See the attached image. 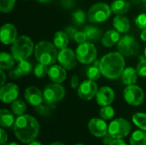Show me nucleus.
<instances>
[{
    "mask_svg": "<svg viewBox=\"0 0 146 145\" xmlns=\"http://www.w3.org/2000/svg\"><path fill=\"white\" fill-rule=\"evenodd\" d=\"M14 132L21 143L30 144L38 137L39 125L34 117L29 115H21L15 120Z\"/></svg>",
    "mask_w": 146,
    "mask_h": 145,
    "instance_id": "nucleus-1",
    "label": "nucleus"
},
{
    "mask_svg": "<svg viewBox=\"0 0 146 145\" xmlns=\"http://www.w3.org/2000/svg\"><path fill=\"white\" fill-rule=\"evenodd\" d=\"M102 74L109 79H116L125 69L124 56L120 52H110L100 60Z\"/></svg>",
    "mask_w": 146,
    "mask_h": 145,
    "instance_id": "nucleus-2",
    "label": "nucleus"
},
{
    "mask_svg": "<svg viewBox=\"0 0 146 145\" xmlns=\"http://www.w3.org/2000/svg\"><path fill=\"white\" fill-rule=\"evenodd\" d=\"M56 45L49 41H41L34 48V54L39 63L46 66L53 65L57 60L58 52Z\"/></svg>",
    "mask_w": 146,
    "mask_h": 145,
    "instance_id": "nucleus-3",
    "label": "nucleus"
},
{
    "mask_svg": "<svg viewBox=\"0 0 146 145\" xmlns=\"http://www.w3.org/2000/svg\"><path fill=\"white\" fill-rule=\"evenodd\" d=\"M33 50V43L27 36H21L12 44L11 54L17 62L27 60Z\"/></svg>",
    "mask_w": 146,
    "mask_h": 145,
    "instance_id": "nucleus-4",
    "label": "nucleus"
},
{
    "mask_svg": "<svg viewBox=\"0 0 146 145\" xmlns=\"http://www.w3.org/2000/svg\"><path fill=\"white\" fill-rule=\"evenodd\" d=\"M111 7L104 3H98L92 5L88 12L89 21L92 23H100L108 20L111 15Z\"/></svg>",
    "mask_w": 146,
    "mask_h": 145,
    "instance_id": "nucleus-5",
    "label": "nucleus"
},
{
    "mask_svg": "<svg viewBox=\"0 0 146 145\" xmlns=\"http://www.w3.org/2000/svg\"><path fill=\"white\" fill-rule=\"evenodd\" d=\"M75 53L80 62L83 64H91L95 61L98 51L94 44L89 42H85L79 44Z\"/></svg>",
    "mask_w": 146,
    "mask_h": 145,
    "instance_id": "nucleus-6",
    "label": "nucleus"
},
{
    "mask_svg": "<svg viewBox=\"0 0 146 145\" xmlns=\"http://www.w3.org/2000/svg\"><path fill=\"white\" fill-rule=\"evenodd\" d=\"M117 47L119 52L125 56H136L140 50V46L139 43L131 35H125L121 38L118 42Z\"/></svg>",
    "mask_w": 146,
    "mask_h": 145,
    "instance_id": "nucleus-7",
    "label": "nucleus"
},
{
    "mask_svg": "<svg viewBox=\"0 0 146 145\" xmlns=\"http://www.w3.org/2000/svg\"><path fill=\"white\" fill-rule=\"evenodd\" d=\"M44 100L48 104H52L62 100L65 96V89L60 83H52L44 90Z\"/></svg>",
    "mask_w": 146,
    "mask_h": 145,
    "instance_id": "nucleus-8",
    "label": "nucleus"
},
{
    "mask_svg": "<svg viewBox=\"0 0 146 145\" xmlns=\"http://www.w3.org/2000/svg\"><path fill=\"white\" fill-rule=\"evenodd\" d=\"M131 131L130 122L123 118H118L111 121L109 126V133L114 138H122L127 137Z\"/></svg>",
    "mask_w": 146,
    "mask_h": 145,
    "instance_id": "nucleus-9",
    "label": "nucleus"
},
{
    "mask_svg": "<svg viewBox=\"0 0 146 145\" xmlns=\"http://www.w3.org/2000/svg\"><path fill=\"white\" fill-rule=\"evenodd\" d=\"M124 98L128 104L139 106L144 102L145 93L139 86L136 85H130L124 90Z\"/></svg>",
    "mask_w": 146,
    "mask_h": 145,
    "instance_id": "nucleus-10",
    "label": "nucleus"
},
{
    "mask_svg": "<svg viewBox=\"0 0 146 145\" xmlns=\"http://www.w3.org/2000/svg\"><path fill=\"white\" fill-rule=\"evenodd\" d=\"M57 60L61 66H62L65 69L71 70L73 69L77 63V56L74 51L69 48H65L61 50L58 52Z\"/></svg>",
    "mask_w": 146,
    "mask_h": 145,
    "instance_id": "nucleus-11",
    "label": "nucleus"
},
{
    "mask_svg": "<svg viewBox=\"0 0 146 145\" xmlns=\"http://www.w3.org/2000/svg\"><path fill=\"white\" fill-rule=\"evenodd\" d=\"M98 91V85L95 81L87 79L83 81L78 88V95L83 100H91L96 97Z\"/></svg>",
    "mask_w": 146,
    "mask_h": 145,
    "instance_id": "nucleus-12",
    "label": "nucleus"
},
{
    "mask_svg": "<svg viewBox=\"0 0 146 145\" xmlns=\"http://www.w3.org/2000/svg\"><path fill=\"white\" fill-rule=\"evenodd\" d=\"M19 95V87L13 83L2 85L0 89V99L4 103H10L16 100Z\"/></svg>",
    "mask_w": 146,
    "mask_h": 145,
    "instance_id": "nucleus-13",
    "label": "nucleus"
},
{
    "mask_svg": "<svg viewBox=\"0 0 146 145\" xmlns=\"http://www.w3.org/2000/svg\"><path fill=\"white\" fill-rule=\"evenodd\" d=\"M90 132L98 138H103L109 132V126L106 122L99 118H93L88 123Z\"/></svg>",
    "mask_w": 146,
    "mask_h": 145,
    "instance_id": "nucleus-14",
    "label": "nucleus"
},
{
    "mask_svg": "<svg viewBox=\"0 0 146 145\" xmlns=\"http://www.w3.org/2000/svg\"><path fill=\"white\" fill-rule=\"evenodd\" d=\"M24 97L26 101L30 105L35 107L41 105L44 100V94L38 88L35 86H30L27 88L24 93Z\"/></svg>",
    "mask_w": 146,
    "mask_h": 145,
    "instance_id": "nucleus-15",
    "label": "nucleus"
},
{
    "mask_svg": "<svg viewBox=\"0 0 146 145\" xmlns=\"http://www.w3.org/2000/svg\"><path fill=\"white\" fill-rule=\"evenodd\" d=\"M17 37V31L14 25L10 23L4 24L0 30V39L3 44H13Z\"/></svg>",
    "mask_w": 146,
    "mask_h": 145,
    "instance_id": "nucleus-16",
    "label": "nucleus"
},
{
    "mask_svg": "<svg viewBox=\"0 0 146 145\" xmlns=\"http://www.w3.org/2000/svg\"><path fill=\"white\" fill-rule=\"evenodd\" d=\"M115 98L114 91L109 86H104L100 88L96 95L97 103L101 106H106L112 103Z\"/></svg>",
    "mask_w": 146,
    "mask_h": 145,
    "instance_id": "nucleus-17",
    "label": "nucleus"
},
{
    "mask_svg": "<svg viewBox=\"0 0 146 145\" xmlns=\"http://www.w3.org/2000/svg\"><path fill=\"white\" fill-rule=\"evenodd\" d=\"M49 78L55 83H62L66 79L67 73L65 68L61 65H51L48 72Z\"/></svg>",
    "mask_w": 146,
    "mask_h": 145,
    "instance_id": "nucleus-18",
    "label": "nucleus"
},
{
    "mask_svg": "<svg viewBox=\"0 0 146 145\" xmlns=\"http://www.w3.org/2000/svg\"><path fill=\"white\" fill-rule=\"evenodd\" d=\"M113 26L119 32H127L130 29V22L128 19L123 15H117L113 21Z\"/></svg>",
    "mask_w": 146,
    "mask_h": 145,
    "instance_id": "nucleus-19",
    "label": "nucleus"
},
{
    "mask_svg": "<svg viewBox=\"0 0 146 145\" xmlns=\"http://www.w3.org/2000/svg\"><path fill=\"white\" fill-rule=\"evenodd\" d=\"M119 32L116 30L107 31L102 38V44L105 47H112L120 40Z\"/></svg>",
    "mask_w": 146,
    "mask_h": 145,
    "instance_id": "nucleus-20",
    "label": "nucleus"
},
{
    "mask_svg": "<svg viewBox=\"0 0 146 145\" xmlns=\"http://www.w3.org/2000/svg\"><path fill=\"white\" fill-rule=\"evenodd\" d=\"M137 75H139V74H138L136 69H134L133 68H127L124 69L122 75H121L122 81L127 85H135V83L137 82V79H138Z\"/></svg>",
    "mask_w": 146,
    "mask_h": 145,
    "instance_id": "nucleus-21",
    "label": "nucleus"
},
{
    "mask_svg": "<svg viewBox=\"0 0 146 145\" xmlns=\"http://www.w3.org/2000/svg\"><path fill=\"white\" fill-rule=\"evenodd\" d=\"M15 119L12 113L7 109H1L0 111V125L2 127L9 128L15 125Z\"/></svg>",
    "mask_w": 146,
    "mask_h": 145,
    "instance_id": "nucleus-22",
    "label": "nucleus"
},
{
    "mask_svg": "<svg viewBox=\"0 0 146 145\" xmlns=\"http://www.w3.org/2000/svg\"><path fill=\"white\" fill-rule=\"evenodd\" d=\"M110 7L115 14L124 15L129 10L130 4L127 0H115Z\"/></svg>",
    "mask_w": 146,
    "mask_h": 145,
    "instance_id": "nucleus-23",
    "label": "nucleus"
},
{
    "mask_svg": "<svg viewBox=\"0 0 146 145\" xmlns=\"http://www.w3.org/2000/svg\"><path fill=\"white\" fill-rule=\"evenodd\" d=\"M68 37L66 34L65 32H57L55 33L54 35V38H53V44L56 45V47L57 49L62 50L67 48L68 44Z\"/></svg>",
    "mask_w": 146,
    "mask_h": 145,
    "instance_id": "nucleus-24",
    "label": "nucleus"
},
{
    "mask_svg": "<svg viewBox=\"0 0 146 145\" xmlns=\"http://www.w3.org/2000/svg\"><path fill=\"white\" fill-rule=\"evenodd\" d=\"M15 65V58L12 54L2 52L0 54V68L3 70L11 69Z\"/></svg>",
    "mask_w": 146,
    "mask_h": 145,
    "instance_id": "nucleus-25",
    "label": "nucleus"
},
{
    "mask_svg": "<svg viewBox=\"0 0 146 145\" xmlns=\"http://www.w3.org/2000/svg\"><path fill=\"white\" fill-rule=\"evenodd\" d=\"M101 69H100V61H96L93 65L90 66L86 71V76L88 79L96 81L101 76Z\"/></svg>",
    "mask_w": 146,
    "mask_h": 145,
    "instance_id": "nucleus-26",
    "label": "nucleus"
},
{
    "mask_svg": "<svg viewBox=\"0 0 146 145\" xmlns=\"http://www.w3.org/2000/svg\"><path fill=\"white\" fill-rule=\"evenodd\" d=\"M131 145H146V133L143 130L134 132L130 138Z\"/></svg>",
    "mask_w": 146,
    "mask_h": 145,
    "instance_id": "nucleus-27",
    "label": "nucleus"
},
{
    "mask_svg": "<svg viewBox=\"0 0 146 145\" xmlns=\"http://www.w3.org/2000/svg\"><path fill=\"white\" fill-rule=\"evenodd\" d=\"M27 109L26 103L22 100H15L11 104V111L15 115H21Z\"/></svg>",
    "mask_w": 146,
    "mask_h": 145,
    "instance_id": "nucleus-28",
    "label": "nucleus"
},
{
    "mask_svg": "<svg viewBox=\"0 0 146 145\" xmlns=\"http://www.w3.org/2000/svg\"><path fill=\"white\" fill-rule=\"evenodd\" d=\"M84 32L86 34L87 39L91 41L98 40L101 36V31L96 26H86Z\"/></svg>",
    "mask_w": 146,
    "mask_h": 145,
    "instance_id": "nucleus-29",
    "label": "nucleus"
},
{
    "mask_svg": "<svg viewBox=\"0 0 146 145\" xmlns=\"http://www.w3.org/2000/svg\"><path fill=\"white\" fill-rule=\"evenodd\" d=\"M133 121L141 130L146 131V114L144 113L134 114L133 116Z\"/></svg>",
    "mask_w": 146,
    "mask_h": 145,
    "instance_id": "nucleus-30",
    "label": "nucleus"
},
{
    "mask_svg": "<svg viewBox=\"0 0 146 145\" xmlns=\"http://www.w3.org/2000/svg\"><path fill=\"white\" fill-rule=\"evenodd\" d=\"M48 66L44 65V64H42V63H38L35 66L34 68V70H33V73L35 74V76L38 79H43L44 78L47 74H48V72H49V68H47Z\"/></svg>",
    "mask_w": 146,
    "mask_h": 145,
    "instance_id": "nucleus-31",
    "label": "nucleus"
},
{
    "mask_svg": "<svg viewBox=\"0 0 146 145\" xmlns=\"http://www.w3.org/2000/svg\"><path fill=\"white\" fill-rule=\"evenodd\" d=\"M99 115L104 120H111L115 115V110L110 105L103 106L100 109Z\"/></svg>",
    "mask_w": 146,
    "mask_h": 145,
    "instance_id": "nucleus-32",
    "label": "nucleus"
},
{
    "mask_svg": "<svg viewBox=\"0 0 146 145\" xmlns=\"http://www.w3.org/2000/svg\"><path fill=\"white\" fill-rule=\"evenodd\" d=\"M16 68L20 71V73H21L22 76H25V75L28 74L32 70V65L27 60L18 62V66Z\"/></svg>",
    "mask_w": 146,
    "mask_h": 145,
    "instance_id": "nucleus-33",
    "label": "nucleus"
},
{
    "mask_svg": "<svg viewBox=\"0 0 146 145\" xmlns=\"http://www.w3.org/2000/svg\"><path fill=\"white\" fill-rule=\"evenodd\" d=\"M86 13L82 10H76L72 15L73 21L77 26H80V25L84 24V22L86 21Z\"/></svg>",
    "mask_w": 146,
    "mask_h": 145,
    "instance_id": "nucleus-34",
    "label": "nucleus"
},
{
    "mask_svg": "<svg viewBox=\"0 0 146 145\" xmlns=\"http://www.w3.org/2000/svg\"><path fill=\"white\" fill-rule=\"evenodd\" d=\"M15 0H0V10L3 13L11 11L15 6Z\"/></svg>",
    "mask_w": 146,
    "mask_h": 145,
    "instance_id": "nucleus-35",
    "label": "nucleus"
},
{
    "mask_svg": "<svg viewBox=\"0 0 146 145\" xmlns=\"http://www.w3.org/2000/svg\"><path fill=\"white\" fill-rule=\"evenodd\" d=\"M135 23L137 25V26L140 29H146V14L143 13L140 14L137 16L136 20H135Z\"/></svg>",
    "mask_w": 146,
    "mask_h": 145,
    "instance_id": "nucleus-36",
    "label": "nucleus"
},
{
    "mask_svg": "<svg viewBox=\"0 0 146 145\" xmlns=\"http://www.w3.org/2000/svg\"><path fill=\"white\" fill-rule=\"evenodd\" d=\"M136 71L139 74V76L141 77H146V60L145 59H142L139 64L137 65L136 68Z\"/></svg>",
    "mask_w": 146,
    "mask_h": 145,
    "instance_id": "nucleus-37",
    "label": "nucleus"
},
{
    "mask_svg": "<svg viewBox=\"0 0 146 145\" xmlns=\"http://www.w3.org/2000/svg\"><path fill=\"white\" fill-rule=\"evenodd\" d=\"M74 40L78 43L79 44H83L85 43L86 40H87V37H86V34L85 33V32H80V31H78L75 35H74Z\"/></svg>",
    "mask_w": 146,
    "mask_h": 145,
    "instance_id": "nucleus-38",
    "label": "nucleus"
},
{
    "mask_svg": "<svg viewBox=\"0 0 146 145\" xmlns=\"http://www.w3.org/2000/svg\"><path fill=\"white\" fill-rule=\"evenodd\" d=\"M36 111H37L39 115H47L50 114V109H49L47 106H44V105H42V104L37 107Z\"/></svg>",
    "mask_w": 146,
    "mask_h": 145,
    "instance_id": "nucleus-39",
    "label": "nucleus"
},
{
    "mask_svg": "<svg viewBox=\"0 0 146 145\" xmlns=\"http://www.w3.org/2000/svg\"><path fill=\"white\" fill-rule=\"evenodd\" d=\"M77 32H78L77 29L74 28V27H73V26H68V27H67L66 30H65V32H66V34L68 35V38H69V39H73V40H74V35H75V33H76Z\"/></svg>",
    "mask_w": 146,
    "mask_h": 145,
    "instance_id": "nucleus-40",
    "label": "nucleus"
},
{
    "mask_svg": "<svg viewBox=\"0 0 146 145\" xmlns=\"http://www.w3.org/2000/svg\"><path fill=\"white\" fill-rule=\"evenodd\" d=\"M9 78L12 79H18L23 77V76L21 75V73H20V71L17 69V68H15V69L11 70V71L9 72Z\"/></svg>",
    "mask_w": 146,
    "mask_h": 145,
    "instance_id": "nucleus-41",
    "label": "nucleus"
},
{
    "mask_svg": "<svg viewBox=\"0 0 146 145\" xmlns=\"http://www.w3.org/2000/svg\"><path fill=\"white\" fill-rule=\"evenodd\" d=\"M70 85L71 87L73 89H77L80 86V80H79V77L76 75H73L70 80Z\"/></svg>",
    "mask_w": 146,
    "mask_h": 145,
    "instance_id": "nucleus-42",
    "label": "nucleus"
},
{
    "mask_svg": "<svg viewBox=\"0 0 146 145\" xmlns=\"http://www.w3.org/2000/svg\"><path fill=\"white\" fill-rule=\"evenodd\" d=\"M114 139H115V138L108 132L104 137H103V143H104V144L110 145L112 142H113Z\"/></svg>",
    "mask_w": 146,
    "mask_h": 145,
    "instance_id": "nucleus-43",
    "label": "nucleus"
},
{
    "mask_svg": "<svg viewBox=\"0 0 146 145\" xmlns=\"http://www.w3.org/2000/svg\"><path fill=\"white\" fill-rule=\"evenodd\" d=\"M0 132H1V145H5L7 139H8L7 134L5 133V132L3 129H1Z\"/></svg>",
    "mask_w": 146,
    "mask_h": 145,
    "instance_id": "nucleus-44",
    "label": "nucleus"
},
{
    "mask_svg": "<svg viewBox=\"0 0 146 145\" xmlns=\"http://www.w3.org/2000/svg\"><path fill=\"white\" fill-rule=\"evenodd\" d=\"M110 145H127L123 140H121V138H115L113 140V142Z\"/></svg>",
    "mask_w": 146,
    "mask_h": 145,
    "instance_id": "nucleus-45",
    "label": "nucleus"
},
{
    "mask_svg": "<svg viewBox=\"0 0 146 145\" xmlns=\"http://www.w3.org/2000/svg\"><path fill=\"white\" fill-rule=\"evenodd\" d=\"M1 77H2V80H1V86L4 85L5 83V79H6V76H5V73L3 72V69H1Z\"/></svg>",
    "mask_w": 146,
    "mask_h": 145,
    "instance_id": "nucleus-46",
    "label": "nucleus"
},
{
    "mask_svg": "<svg viewBox=\"0 0 146 145\" xmlns=\"http://www.w3.org/2000/svg\"><path fill=\"white\" fill-rule=\"evenodd\" d=\"M140 38L143 41L146 42V29H143L140 33Z\"/></svg>",
    "mask_w": 146,
    "mask_h": 145,
    "instance_id": "nucleus-47",
    "label": "nucleus"
},
{
    "mask_svg": "<svg viewBox=\"0 0 146 145\" xmlns=\"http://www.w3.org/2000/svg\"><path fill=\"white\" fill-rule=\"evenodd\" d=\"M28 145H43L41 144L40 143H38V142H36V141H33V142H32V143H30Z\"/></svg>",
    "mask_w": 146,
    "mask_h": 145,
    "instance_id": "nucleus-48",
    "label": "nucleus"
},
{
    "mask_svg": "<svg viewBox=\"0 0 146 145\" xmlns=\"http://www.w3.org/2000/svg\"><path fill=\"white\" fill-rule=\"evenodd\" d=\"M38 2H39V3H49V2H50L51 0H37Z\"/></svg>",
    "mask_w": 146,
    "mask_h": 145,
    "instance_id": "nucleus-49",
    "label": "nucleus"
},
{
    "mask_svg": "<svg viewBox=\"0 0 146 145\" xmlns=\"http://www.w3.org/2000/svg\"><path fill=\"white\" fill-rule=\"evenodd\" d=\"M50 145H64L63 144H62V143H53V144H51Z\"/></svg>",
    "mask_w": 146,
    "mask_h": 145,
    "instance_id": "nucleus-50",
    "label": "nucleus"
},
{
    "mask_svg": "<svg viewBox=\"0 0 146 145\" xmlns=\"http://www.w3.org/2000/svg\"><path fill=\"white\" fill-rule=\"evenodd\" d=\"M5 145H20L19 144H17V143H9V144H7Z\"/></svg>",
    "mask_w": 146,
    "mask_h": 145,
    "instance_id": "nucleus-51",
    "label": "nucleus"
},
{
    "mask_svg": "<svg viewBox=\"0 0 146 145\" xmlns=\"http://www.w3.org/2000/svg\"><path fill=\"white\" fill-rule=\"evenodd\" d=\"M145 57H146V47H145Z\"/></svg>",
    "mask_w": 146,
    "mask_h": 145,
    "instance_id": "nucleus-52",
    "label": "nucleus"
},
{
    "mask_svg": "<svg viewBox=\"0 0 146 145\" xmlns=\"http://www.w3.org/2000/svg\"><path fill=\"white\" fill-rule=\"evenodd\" d=\"M75 145H84V144H75Z\"/></svg>",
    "mask_w": 146,
    "mask_h": 145,
    "instance_id": "nucleus-53",
    "label": "nucleus"
},
{
    "mask_svg": "<svg viewBox=\"0 0 146 145\" xmlns=\"http://www.w3.org/2000/svg\"><path fill=\"white\" fill-rule=\"evenodd\" d=\"M142 1H145V2H146V0H142Z\"/></svg>",
    "mask_w": 146,
    "mask_h": 145,
    "instance_id": "nucleus-54",
    "label": "nucleus"
}]
</instances>
